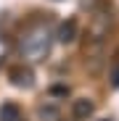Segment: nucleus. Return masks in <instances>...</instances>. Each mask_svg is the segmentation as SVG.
Returning a JSON list of instances; mask_svg holds the SVG:
<instances>
[{"instance_id":"obj_1","label":"nucleus","mask_w":119,"mask_h":121,"mask_svg":"<svg viewBox=\"0 0 119 121\" xmlns=\"http://www.w3.org/2000/svg\"><path fill=\"white\" fill-rule=\"evenodd\" d=\"M50 45H53V34L48 29L45 21H34L24 29L21 39H19V50L27 60L37 63V60H45L50 55Z\"/></svg>"},{"instance_id":"obj_2","label":"nucleus","mask_w":119,"mask_h":121,"mask_svg":"<svg viewBox=\"0 0 119 121\" xmlns=\"http://www.w3.org/2000/svg\"><path fill=\"white\" fill-rule=\"evenodd\" d=\"M8 79H11V84L19 87V90H32V87H34V71H32L29 66H24V63L11 66Z\"/></svg>"},{"instance_id":"obj_3","label":"nucleus","mask_w":119,"mask_h":121,"mask_svg":"<svg viewBox=\"0 0 119 121\" xmlns=\"http://www.w3.org/2000/svg\"><path fill=\"white\" fill-rule=\"evenodd\" d=\"M56 39H58L61 45H69V42H74V39H77V21H74V18H66V21L58 24Z\"/></svg>"},{"instance_id":"obj_4","label":"nucleus","mask_w":119,"mask_h":121,"mask_svg":"<svg viewBox=\"0 0 119 121\" xmlns=\"http://www.w3.org/2000/svg\"><path fill=\"white\" fill-rule=\"evenodd\" d=\"M71 113H74V118H90L93 113H95V105H93V100H87V97H79V100H74V105H71Z\"/></svg>"},{"instance_id":"obj_5","label":"nucleus","mask_w":119,"mask_h":121,"mask_svg":"<svg viewBox=\"0 0 119 121\" xmlns=\"http://www.w3.org/2000/svg\"><path fill=\"white\" fill-rule=\"evenodd\" d=\"M0 121H21V108L16 103H3L0 105Z\"/></svg>"},{"instance_id":"obj_6","label":"nucleus","mask_w":119,"mask_h":121,"mask_svg":"<svg viewBox=\"0 0 119 121\" xmlns=\"http://www.w3.org/2000/svg\"><path fill=\"white\" fill-rule=\"evenodd\" d=\"M37 116H40V118H58V111L50 108V105H48V108L40 105V108H37Z\"/></svg>"},{"instance_id":"obj_7","label":"nucleus","mask_w":119,"mask_h":121,"mask_svg":"<svg viewBox=\"0 0 119 121\" xmlns=\"http://www.w3.org/2000/svg\"><path fill=\"white\" fill-rule=\"evenodd\" d=\"M111 87H119V66H116L114 74H111Z\"/></svg>"},{"instance_id":"obj_8","label":"nucleus","mask_w":119,"mask_h":121,"mask_svg":"<svg viewBox=\"0 0 119 121\" xmlns=\"http://www.w3.org/2000/svg\"><path fill=\"white\" fill-rule=\"evenodd\" d=\"M103 121H109V118H103Z\"/></svg>"}]
</instances>
